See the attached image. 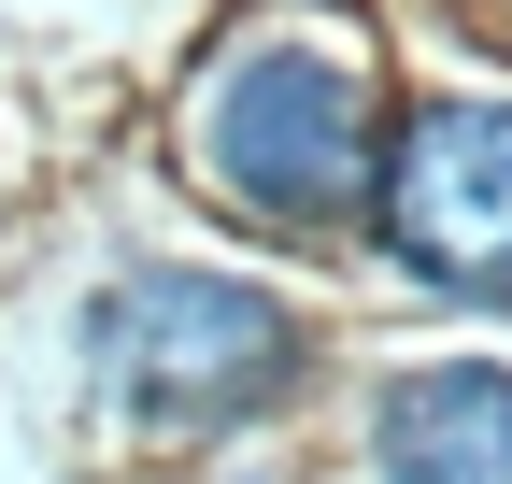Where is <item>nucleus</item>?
Returning a JSON list of instances; mask_svg holds the SVG:
<instances>
[{
  "label": "nucleus",
  "instance_id": "f257e3e1",
  "mask_svg": "<svg viewBox=\"0 0 512 484\" xmlns=\"http://www.w3.org/2000/svg\"><path fill=\"white\" fill-rule=\"evenodd\" d=\"M185 186L242 228H285V242H342L370 214V171H384V86H370V43H328L299 15H256L242 43L200 57L185 86Z\"/></svg>",
  "mask_w": 512,
  "mask_h": 484
},
{
  "label": "nucleus",
  "instance_id": "f03ea898",
  "mask_svg": "<svg viewBox=\"0 0 512 484\" xmlns=\"http://www.w3.org/2000/svg\"><path fill=\"white\" fill-rule=\"evenodd\" d=\"M313 371L299 299L242 271H114L86 299V399L143 442H228L256 413H285Z\"/></svg>",
  "mask_w": 512,
  "mask_h": 484
},
{
  "label": "nucleus",
  "instance_id": "7ed1b4c3",
  "mask_svg": "<svg viewBox=\"0 0 512 484\" xmlns=\"http://www.w3.org/2000/svg\"><path fill=\"white\" fill-rule=\"evenodd\" d=\"M370 214L441 299H512V100H427L384 129Z\"/></svg>",
  "mask_w": 512,
  "mask_h": 484
},
{
  "label": "nucleus",
  "instance_id": "20e7f679",
  "mask_svg": "<svg viewBox=\"0 0 512 484\" xmlns=\"http://www.w3.org/2000/svg\"><path fill=\"white\" fill-rule=\"evenodd\" d=\"M370 470L384 484H512V371H399L370 399Z\"/></svg>",
  "mask_w": 512,
  "mask_h": 484
},
{
  "label": "nucleus",
  "instance_id": "39448f33",
  "mask_svg": "<svg viewBox=\"0 0 512 484\" xmlns=\"http://www.w3.org/2000/svg\"><path fill=\"white\" fill-rule=\"evenodd\" d=\"M498 43H512V0H498Z\"/></svg>",
  "mask_w": 512,
  "mask_h": 484
}]
</instances>
